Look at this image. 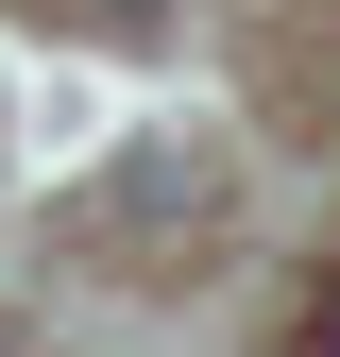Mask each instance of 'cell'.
I'll use <instances>...</instances> for the list:
<instances>
[{"mask_svg":"<svg viewBox=\"0 0 340 357\" xmlns=\"http://www.w3.org/2000/svg\"><path fill=\"white\" fill-rule=\"evenodd\" d=\"M222 204H238L222 137H137V153H119V188H102V221H119V238H204Z\"/></svg>","mask_w":340,"mask_h":357,"instance_id":"cell-1","label":"cell"}]
</instances>
